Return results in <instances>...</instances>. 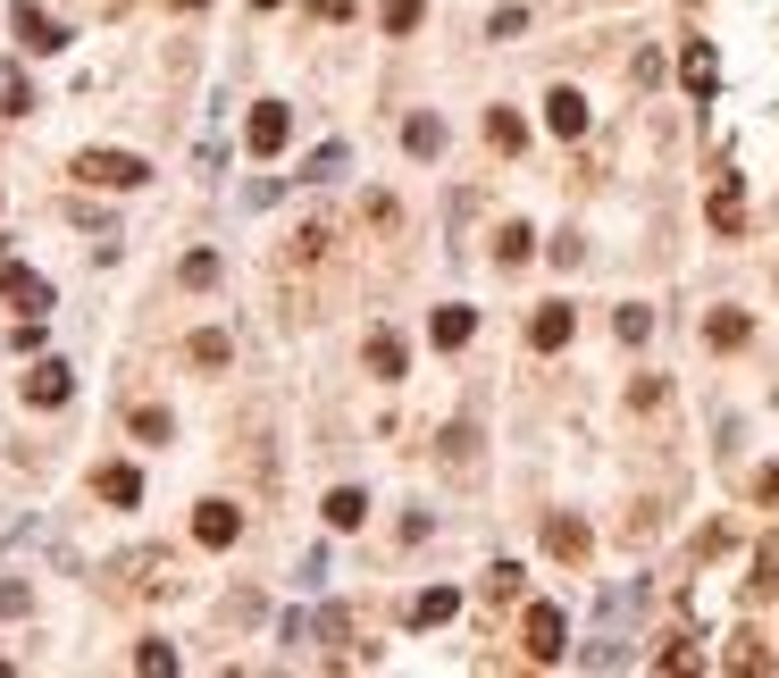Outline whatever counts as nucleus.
Wrapping results in <instances>:
<instances>
[{
    "instance_id": "35",
    "label": "nucleus",
    "mask_w": 779,
    "mask_h": 678,
    "mask_svg": "<svg viewBox=\"0 0 779 678\" xmlns=\"http://www.w3.org/2000/svg\"><path fill=\"white\" fill-rule=\"evenodd\" d=\"M663 394H670L663 377H637V386H628V402H637V411H663Z\"/></svg>"
},
{
    "instance_id": "23",
    "label": "nucleus",
    "mask_w": 779,
    "mask_h": 678,
    "mask_svg": "<svg viewBox=\"0 0 779 678\" xmlns=\"http://www.w3.org/2000/svg\"><path fill=\"white\" fill-rule=\"evenodd\" d=\"M369 377H402V336H369Z\"/></svg>"
},
{
    "instance_id": "1",
    "label": "nucleus",
    "mask_w": 779,
    "mask_h": 678,
    "mask_svg": "<svg viewBox=\"0 0 779 678\" xmlns=\"http://www.w3.org/2000/svg\"><path fill=\"white\" fill-rule=\"evenodd\" d=\"M76 185H101V193H134V185H152V168H143L134 151H84V160H76Z\"/></svg>"
},
{
    "instance_id": "15",
    "label": "nucleus",
    "mask_w": 779,
    "mask_h": 678,
    "mask_svg": "<svg viewBox=\"0 0 779 678\" xmlns=\"http://www.w3.org/2000/svg\"><path fill=\"white\" fill-rule=\"evenodd\" d=\"M746 336H755V319H746V310H713V319H704V343H713V352H738Z\"/></svg>"
},
{
    "instance_id": "39",
    "label": "nucleus",
    "mask_w": 779,
    "mask_h": 678,
    "mask_svg": "<svg viewBox=\"0 0 779 678\" xmlns=\"http://www.w3.org/2000/svg\"><path fill=\"white\" fill-rule=\"evenodd\" d=\"M252 9H286V0H252Z\"/></svg>"
},
{
    "instance_id": "19",
    "label": "nucleus",
    "mask_w": 779,
    "mask_h": 678,
    "mask_svg": "<svg viewBox=\"0 0 779 678\" xmlns=\"http://www.w3.org/2000/svg\"><path fill=\"white\" fill-rule=\"evenodd\" d=\"M93 486H101V503H143V477H134L126 461H110V470H101Z\"/></svg>"
},
{
    "instance_id": "28",
    "label": "nucleus",
    "mask_w": 779,
    "mask_h": 678,
    "mask_svg": "<svg viewBox=\"0 0 779 678\" xmlns=\"http://www.w3.org/2000/svg\"><path fill=\"white\" fill-rule=\"evenodd\" d=\"M344 168H352V151H344V143H327V151H319V160H310V185H336V176H344Z\"/></svg>"
},
{
    "instance_id": "40",
    "label": "nucleus",
    "mask_w": 779,
    "mask_h": 678,
    "mask_svg": "<svg viewBox=\"0 0 779 678\" xmlns=\"http://www.w3.org/2000/svg\"><path fill=\"white\" fill-rule=\"evenodd\" d=\"M176 9H202V0H176Z\"/></svg>"
},
{
    "instance_id": "34",
    "label": "nucleus",
    "mask_w": 779,
    "mask_h": 678,
    "mask_svg": "<svg viewBox=\"0 0 779 678\" xmlns=\"http://www.w3.org/2000/svg\"><path fill=\"white\" fill-rule=\"evenodd\" d=\"M185 285H218V251H185V268H176Z\"/></svg>"
},
{
    "instance_id": "27",
    "label": "nucleus",
    "mask_w": 779,
    "mask_h": 678,
    "mask_svg": "<svg viewBox=\"0 0 779 678\" xmlns=\"http://www.w3.org/2000/svg\"><path fill=\"white\" fill-rule=\"evenodd\" d=\"M444 452H453V470H478V428H470V419L444 428Z\"/></svg>"
},
{
    "instance_id": "21",
    "label": "nucleus",
    "mask_w": 779,
    "mask_h": 678,
    "mask_svg": "<svg viewBox=\"0 0 779 678\" xmlns=\"http://www.w3.org/2000/svg\"><path fill=\"white\" fill-rule=\"evenodd\" d=\"M34 110V84H25V68H0V117H25Z\"/></svg>"
},
{
    "instance_id": "17",
    "label": "nucleus",
    "mask_w": 779,
    "mask_h": 678,
    "mask_svg": "<svg viewBox=\"0 0 779 678\" xmlns=\"http://www.w3.org/2000/svg\"><path fill=\"white\" fill-rule=\"evenodd\" d=\"M402 143H411V160H437V151H444V117H437V110H419L411 126H402Z\"/></svg>"
},
{
    "instance_id": "38",
    "label": "nucleus",
    "mask_w": 779,
    "mask_h": 678,
    "mask_svg": "<svg viewBox=\"0 0 779 678\" xmlns=\"http://www.w3.org/2000/svg\"><path fill=\"white\" fill-rule=\"evenodd\" d=\"M310 9H319V18H352V0H310Z\"/></svg>"
},
{
    "instance_id": "22",
    "label": "nucleus",
    "mask_w": 779,
    "mask_h": 678,
    "mask_svg": "<svg viewBox=\"0 0 779 678\" xmlns=\"http://www.w3.org/2000/svg\"><path fill=\"white\" fill-rule=\"evenodd\" d=\"M654 670H670V678H696V670H704V654H696L687 637H670L663 654H654Z\"/></svg>"
},
{
    "instance_id": "36",
    "label": "nucleus",
    "mask_w": 779,
    "mask_h": 678,
    "mask_svg": "<svg viewBox=\"0 0 779 678\" xmlns=\"http://www.w3.org/2000/svg\"><path fill=\"white\" fill-rule=\"evenodd\" d=\"M520 25H529V9H494V18H486V34H494V42H512Z\"/></svg>"
},
{
    "instance_id": "30",
    "label": "nucleus",
    "mask_w": 779,
    "mask_h": 678,
    "mask_svg": "<svg viewBox=\"0 0 779 678\" xmlns=\"http://www.w3.org/2000/svg\"><path fill=\"white\" fill-rule=\"evenodd\" d=\"M134 435H143V444H168V435H176V419H168V411H152V402H143V411H134Z\"/></svg>"
},
{
    "instance_id": "14",
    "label": "nucleus",
    "mask_w": 779,
    "mask_h": 678,
    "mask_svg": "<svg viewBox=\"0 0 779 678\" xmlns=\"http://www.w3.org/2000/svg\"><path fill=\"white\" fill-rule=\"evenodd\" d=\"M0 294L18 301V310H51V285H42L34 268H18V260H0Z\"/></svg>"
},
{
    "instance_id": "2",
    "label": "nucleus",
    "mask_w": 779,
    "mask_h": 678,
    "mask_svg": "<svg viewBox=\"0 0 779 678\" xmlns=\"http://www.w3.org/2000/svg\"><path fill=\"white\" fill-rule=\"evenodd\" d=\"M520 645H529V661H562V654H571V620H562L553 603H529V620H520Z\"/></svg>"
},
{
    "instance_id": "29",
    "label": "nucleus",
    "mask_w": 779,
    "mask_h": 678,
    "mask_svg": "<svg viewBox=\"0 0 779 678\" xmlns=\"http://www.w3.org/2000/svg\"><path fill=\"white\" fill-rule=\"evenodd\" d=\"M612 327H621V343H646V336H654V310H646V301H628Z\"/></svg>"
},
{
    "instance_id": "32",
    "label": "nucleus",
    "mask_w": 779,
    "mask_h": 678,
    "mask_svg": "<svg viewBox=\"0 0 779 678\" xmlns=\"http://www.w3.org/2000/svg\"><path fill=\"white\" fill-rule=\"evenodd\" d=\"M134 670H143V678H168V670H176V645H160V637H152L143 654H134Z\"/></svg>"
},
{
    "instance_id": "12",
    "label": "nucleus",
    "mask_w": 779,
    "mask_h": 678,
    "mask_svg": "<svg viewBox=\"0 0 779 678\" xmlns=\"http://www.w3.org/2000/svg\"><path fill=\"white\" fill-rule=\"evenodd\" d=\"M713 226H721V235H738V226H746V193H738V168H713Z\"/></svg>"
},
{
    "instance_id": "8",
    "label": "nucleus",
    "mask_w": 779,
    "mask_h": 678,
    "mask_svg": "<svg viewBox=\"0 0 779 678\" xmlns=\"http://www.w3.org/2000/svg\"><path fill=\"white\" fill-rule=\"evenodd\" d=\"M545 126L562 134V143H578V134H587V93H578V84H553V101H545Z\"/></svg>"
},
{
    "instance_id": "18",
    "label": "nucleus",
    "mask_w": 779,
    "mask_h": 678,
    "mask_svg": "<svg viewBox=\"0 0 779 678\" xmlns=\"http://www.w3.org/2000/svg\"><path fill=\"white\" fill-rule=\"evenodd\" d=\"M185 352H193V369H227V360H235V343H227V327H202V336H193Z\"/></svg>"
},
{
    "instance_id": "24",
    "label": "nucleus",
    "mask_w": 779,
    "mask_h": 678,
    "mask_svg": "<svg viewBox=\"0 0 779 678\" xmlns=\"http://www.w3.org/2000/svg\"><path fill=\"white\" fill-rule=\"evenodd\" d=\"M529 251H536V235H529V226H503V235H494V260H503V268H520V260H529Z\"/></svg>"
},
{
    "instance_id": "25",
    "label": "nucleus",
    "mask_w": 779,
    "mask_h": 678,
    "mask_svg": "<svg viewBox=\"0 0 779 678\" xmlns=\"http://www.w3.org/2000/svg\"><path fill=\"white\" fill-rule=\"evenodd\" d=\"M729 670H746V678H762V670H771V654H762V637H729Z\"/></svg>"
},
{
    "instance_id": "13",
    "label": "nucleus",
    "mask_w": 779,
    "mask_h": 678,
    "mask_svg": "<svg viewBox=\"0 0 779 678\" xmlns=\"http://www.w3.org/2000/svg\"><path fill=\"white\" fill-rule=\"evenodd\" d=\"M453 612H461V595H453V586H419V595H411V612H402V620H411V628H444V620H453Z\"/></svg>"
},
{
    "instance_id": "31",
    "label": "nucleus",
    "mask_w": 779,
    "mask_h": 678,
    "mask_svg": "<svg viewBox=\"0 0 779 678\" xmlns=\"http://www.w3.org/2000/svg\"><path fill=\"white\" fill-rule=\"evenodd\" d=\"M486 134H494V151H520V143H529V126H520L512 110H494V117H486Z\"/></svg>"
},
{
    "instance_id": "16",
    "label": "nucleus",
    "mask_w": 779,
    "mask_h": 678,
    "mask_svg": "<svg viewBox=\"0 0 779 678\" xmlns=\"http://www.w3.org/2000/svg\"><path fill=\"white\" fill-rule=\"evenodd\" d=\"M470 310H461V301H444V310H437V319H428V336H437V352H461V343H470Z\"/></svg>"
},
{
    "instance_id": "20",
    "label": "nucleus",
    "mask_w": 779,
    "mask_h": 678,
    "mask_svg": "<svg viewBox=\"0 0 779 678\" xmlns=\"http://www.w3.org/2000/svg\"><path fill=\"white\" fill-rule=\"evenodd\" d=\"M369 520V494L361 486H336V494H327V527H361Z\"/></svg>"
},
{
    "instance_id": "3",
    "label": "nucleus",
    "mask_w": 779,
    "mask_h": 678,
    "mask_svg": "<svg viewBox=\"0 0 779 678\" xmlns=\"http://www.w3.org/2000/svg\"><path fill=\"white\" fill-rule=\"evenodd\" d=\"M9 34H18L25 51H34V59L68 51V25H59V18H42V9H25V0H18V9H9Z\"/></svg>"
},
{
    "instance_id": "6",
    "label": "nucleus",
    "mask_w": 779,
    "mask_h": 678,
    "mask_svg": "<svg viewBox=\"0 0 779 678\" xmlns=\"http://www.w3.org/2000/svg\"><path fill=\"white\" fill-rule=\"evenodd\" d=\"M193 536H202L209 553H227L235 536H244V511H235V503H202V511H193Z\"/></svg>"
},
{
    "instance_id": "26",
    "label": "nucleus",
    "mask_w": 779,
    "mask_h": 678,
    "mask_svg": "<svg viewBox=\"0 0 779 678\" xmlns=\"http://www.w3.org/2000/svg\"><path fill=\"white\" fill-rule=\"evenodd\" d=\"M755 595H779V536L755 545Z\"/></svg>"
},
{
    "instance_id": "7",
    "label": "nucleus",
    "mask_w": 779,
    "mask_h": 678,
    "mask_svg": "<svg viewBox=\"0 0 779 678\" xmlns=\"http://www.w3.org/2000/svg\"><path fill=\"white\" fill-rule=\"evenodd\" d=\"M571 336H578V310H571V301H545V310L529 319V343H536V352H562Z\"/></svg>"
},
{
    "instance_id": "37",
    "label": "nucleus",
    "mask_w": 779,
    "mask_h": 678,
    "mask_svg": "<svg viewBox=\"0 0 779 678\" xmlns=\"http://www.w3.org/2000/svg\"><path fill=\"white\" fill-rule=\"evenodd\" d=\"M755 503H779V470H762V477H755Z\"/></svg>"
},
{
    "instance_id": "5",
    "label": "nucleus",
    "mask_w": 779,
    "mask_h": 678,
    "mask_svg": "<svg viewBox=\"0 0 779 678\" xmlns=\"http://www.w3.org/2000/svg\"><path fill=\"white\" fill-rule=\"evenodd\" d=\"M286 134H294L286 101H260V110H252V126H244V143L260 151V160H277V151H286Z\"/></svg>"
},
{
    "instance_id": "9",
    "label": "nucleus",
    "mask_w": 779,
    "mask_h": 678,
    "mask_svg": "<svg viewBox=\"0 0 779 678\" xmlns=\"http://www.w3.org/2000/svg\"><path fill=\"white\" fill-rule=\"evenodd\" d=\"M587 545H595L587 520H571V511H553V520H545V553H553V562H587Z\"/></svg>"
},
{
    "instance_id": "4",
    "label": "nucleus",
    "mask_w": 779,
    "mask_h": 678,
    "mask_svg": "<svg viewBox=\"0 0 779 678\" xmlns=\"http://www.w3.org/2000/svg\"><path fill=\"white\" fill-rule=\"evenodd\" d=\"M68 394H76V369H68V360H34V369H25V402H34V411H59Z\"/></svg>"
},
{
    "instance_id": "11",
    "label": "nucleus",
    "mask_w": 779,
    "mask_h": 678,
    "mask_svg": "<svg viewBox=\"0 0 779 678\" xmlns=\"http://www.w3.org/2000/svg\"><path fill=\"white\" fill-rule=\"evenodd\" d=\"M679 84H687L696 101H713V84H721V59H713V42H687V51H679Z\"/></svg>"
},
{
    "instance_id": "10",
    "label": "nucleus",
    "mask_w": 779,
    "mask_h": 678,
    "mask_svg": "<svg viewBox=\"0 0 779 678\" xmlns=\"http://www.w3.org/2000/svg\"><path fill=\"white\" fill-rule=\"evenodd\" d=\"M117 586H126V595H168V553H134V562H117Z\"/></svg>"
},
{
    "instance_id": "33",
    "label": "nucleus",
    "mask_w": 779,
    "mask_h": 678,
    "mask_svg": "<svg viewBox=\"0 0 779 678\" xmlns=\"http://www.w3.org/2000/svg\"><path fill=\"white\" fill-rule=\"evenodd\" d=\"M419 18H428V0H386V34H411Z\"/></svg>"
}]
</instances>
